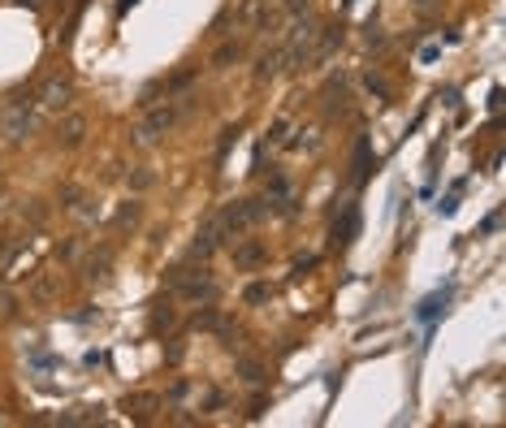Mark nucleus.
I'll return each mask as SVG.
<instances>
[{
  "label": "nucleus",
  "mask_w": 506,
  "mask_h": 428,
  "mask_svg": "<svg viewBox=\"0 0 506 428\" xmlns=\"http://www.w3.org/2000/svg\"><path fill=\"white\" fill-rule=\"evenodd\" d=\"M87 277H91V282H104V277H108V246H104L100 255L87 260Z\"/></svg>",
  "instance_id": "nucleus-13"
},
{
  "label": "nucleus",
  "mask_w": 506,
  "mask_h": 428,
  "mask_svg": "<svg viewBox=\"0 0 506 428\" xmlns=\"http://www.w3.org/2000/svg\"><path fill=\"white\" fill-rule=\"evenodd\" d=\"M173 324H177V311L169 303H156L152 307V333H165V329H173Z\"/></svg>",
  "instance_id": "nucleus-12"
},
{
  "label": "nucleus",
  "mask_w": 506,
  "mask_h": 428,
  "mask_svg": "<svg viewBox=\"0 0 506 428\" xmlns=\"http://www.w3.org/2000/svg\"><path fill=\"white\" fill-rule=\"evenodd\" d=\"M217 242H221V229L208 221V225L200 229V234H195V242H191V260H204V255H212V246H217Z\"/></svg>",
  "instance_id": "nucleus-10"
},
{
  "label": "nucleus",
  "mask_w": 506,
  "mask_h": 428,
  "mask_svg": "<svg viewBox=\"0 0 506 428\" xmlns=\"http://www.w3.org/2000/svg\"><path fill=\"white\" fill-rule=\"evenodd\" d=\"M242 381H247V385H260V381H264V372H260V364H251V359H242Z\"/></svg>",
  "instance_id": "nucleus-15"
},
{
  "label": "nucleus",
  "mask_w": 506,
  "mask_h": 428,
  "mask_svg": "<svg viewBox=\"0 0 506 428\" xmlns=\"http://www.w3.org/2000/svg\"><path fill=\"white\" fill-rule=\"evenodd\" d=\"M83 135H87V117H83V113H70V117L61 121V143L65 147H78V143H83Z\"/></svg>",
  "instance_id": "nucleus-11"
},
{
  "label": "nucleus",
  "mask_w": 506,
  "mask_h": 428,
  "mask_svg": "<svg viewBox=\"0 0 506 428\" xmlns=\"http://www.w3.org/2000/svg\"><path fill=\"white\" fill-rule=\"evenodd\" d=\"M264 260H269V251H264V242H255V238H251V242H242V246H234V264H238V269H247V273H251V269H260Z\"/></svg>",
  "instance_id": "nucleus-9"
},
{
  "label": "nucleus",
  "mask_w": 506,
  "mask_h": 428,
  "mask_svg": "<svg viewBox=\"0 0 506 428\" xmlns=\"http://www.w3.org/2000/svg\"><path fill=\"white\" fill-rule=\"evenodd\" d=\"M238 52H242V48H238V43H225V48H221V52H217V65H225V61H238Z\"/></svg>",
  "instance_id": "nucleus-19"
},
{
  "label": "nucleus",
  "mask_w": 506,
  "mask_h": 428,
  "mask_svg": "<svg viewBox=\"0 0 506 428\" xmlns=\"http://www.w3.org/2000/svg\"><path fill=\"white\" fill-rule=\"evenodd\" d=\"M182 100H165V104H156L148 117H143V126L135 130V143H156V139H165L169 130L177 126V117H182Z\"/></svg>",
  "instance_id": "nucleus-3"
},
{
  "label": "nucleus",
  "mask_w": 506,
  "mask_h": 428,
  "mask_svg": "<svg viewBox=\"0 0 506 428\" xmlns=\"http://www.w3.org/2000/svg\"><path fill=\"white\" fill-rule=\"evenodd\" d=\"M498 221H502V208H494V212H489V217H485V225H480V234H494V229H498Z\"/></svg>",
  "instance_id": "nucleus-20"
},
{
  "label": "nucleus",
  "mask_w": 506,
  "mask_h": 428,
  "mask_svg": "<svg viewBox=\"0 0 506 428\" xmlns=\"http://www.w3.org/2000/svg\"><path fill=\"white\" fill-rule=\"evenodd\" d=\"M0 316H13V294L0 290Z\"/></svg>",
  "instance_id": "nucleus-22"
},
{
  "label": "nucleus",
  "mask_w": 506,
  "mask_h": 428,
  "mask_svg": "<svg viewBox=\"0 0 506 428\" xmlns=\"http://www.w3.org/2000/svg\"><path fill=\"white\" fill-rule=\"evenodd\" d=\"M368 177V139H359L355 147V182H364Z\"/></svg>",
  "instance_id": "nucleus-14"
},
{
  "label": "nucleus",
  "mask_w": 506,
  "mask_h": 428,
  "mask_svg": "<svg viewBox=\"0 0 506 428\" xmlns=\"http://www.w3.org/2000/svg\"><path fill=\"white\" fill-rule=\"evenodd\" d=\"M169 290L177 294V299H186V303H212L217 299V282H212V273L208 269H169Z\"/></svg>",
  "instance_id": "nucleus-1"
},
{
  "label": "nucleus",
  "mask_w": 506,
  "mask_h": 428,
  "mask_svg": "<svg viewBox=\"0 0 506 428\" xmlns=\"http://www.w3.org/2000/svg\"><path fill=\"white\" fill-rule=\"evenodd\" d=\"M238 135H242V130H238V126H230V130H221V143H217V152L225 156V152H230V147L238 143Z\"/></svg>",
  "instance_id": "nucleus-16"
},
{
  "label": "nucleus",
  "mask_w": 506,
  "mask_h": 428,
  "mask_svg": "<svg viewBox=\"0 0 506 428\" xmlns=\"http://www.w3.org/2000/svg\"><path fill=\"white\" fill-rule=\"evenodd\" d=\"M269 139H273V143H286V121H277V126H273V135H269Z\"/></svg>",
  "instance_id": "nucleus-23"
},
{
  "label": "nucleus",
  "mask_w": 506,
  "mask_h": 428,
  "mask_svg": "<svg viewBox=\"0 0 506 428\" xmlns=\"http://www.w3.org/2000/svg\"><path fill=\"white\" fill-rule=\"evenodd\" d=\"M307 9H312V0H286V13H290V18H303Z\"/></svg>",
  "instance_id": "nucleus-17"
},
{
  "label": "nucleus",
  "mask_w": 506,
  "mask_h": 428,
  "mask_svg": "<svg viewBox=\"0 0 506 428\" xmlns=\"http://www.w3.org/2000/svg\"><path fill=\"white\" fill-rule=\"evenodd\" d=\"M130 186H139V191H143V186H152V173H148V169H139V173H130Z\"/></svg>",
  "instance_id": "nucleus-21"
},
{
  "label": "nucleus",
  "mask_w": 506,
  "mask_h": 428,
  "mask_svg": "<svg viewBox=\"0 0 506 428\" xmlns=\"http://www.w3.org/2000/svg\"><path fill=\"white\" fill-rule=\"evenodd\" d=\"M269 9H273V0H242V9H238V26H242V30H251V26H269Z\"/></svg>",
  "instance_id": "nucleus-7"
},
{
  "label": "nucleus",
  "mask_w": 506,
  "mask_h": 428,
  "mask_svg": "<svg viewBox=\"0 0 506 428\" xmlns=\"http://www.w3.org/2000/svg\"><path fill=\"white\" fill-rule=\"evenodd\" d=\"M260 212H264L260 200H238L230 208H221L217 217H212V225L221 229V238H238V234H247V229L260 221Z\"/></svg>",
  "instance_id": "nucleus-2"
},
{
  "label": "nucleus",
  "mask_w": 506,
  "mask_h": 428,
  "mask_svg": "<svg viewBox=\"0 0 506 428\" xmlns=\"http://www.w3.org/2000/svg\"><path fill=\"white\" fill-rule=\"evenodd\" d=\"M70 91H74L70 78H65V74H52V78H43L35 104H39V108H65V104H70Z\"/></svg>",
  "instance_id": "nucleus-4"
},
{
  "label": "nucleus",
  "mask_w": 506,
  "mask_h": 428,
  "mask_svg": "<svg viewBox=\"0 0 506 428\" xmlns=\"http://www.w3.org/2000/svg\"><path fill=\"white\" fill-rule=\"evenodd\" d=\"M30 126H35V100H18L9 108V117H5V139L30 135Z\"/></svg>",
  "instance_id": "nucleus-5"
},
{
  "label": "nucleus",
  "mask_w": 506,
  "mask_h": 428,
  "mask_svg": "<svg viewBox=\"0 0 506 428\" xmlns=\"http://www.w3.org/2000/svg\"><path fill=\"white\" fill-rule=\"evenodd\" d=\"M269 294H273V290H269L264 282H260V286H251V290H247V303H264Z\"/></svg>",
  "instance_id": "nucleus-18"
},
{
  "label": "nucleus",
  "mask_w": 506,
  "mask_h": 428,
  "mask_svg": "<svg viewBox=\"0 0 506 428\" xmlns=\"http://www.w3.org/2000/svg\"><path fill=\"white\" fill-rule=\"evenodd\" d=\"M450 294H454V286H442V290H433L429 299H420L416 303V320L420 324H437V316L450 307Z\"/></svg>",
  "instance_id": "nucleus-6"
},
{
  "label": "nucleus",
  "mask_w": 506,
  "mask_h": 428,
  "mask_svg": "<svg viewBox=\"0 0 506 428\" xmlns=\"http://www.w3.org/2000/svg\"><path fill=\"white\" fill-rule=\"evenodd\" d=\"M355 234H359V204H347V208H342V217L333 221V242L347 246Z\"/></svg>",
  "instance_id": "nucleus-8"
}]
</instances>
